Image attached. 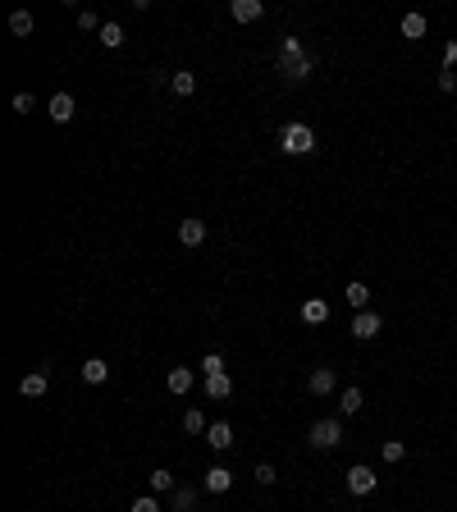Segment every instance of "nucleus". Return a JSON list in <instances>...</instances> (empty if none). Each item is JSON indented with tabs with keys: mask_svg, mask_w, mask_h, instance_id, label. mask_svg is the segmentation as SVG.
<instances>
[{
	"mask_svg": "<svg viewBox=\"0 0 457 512\" xmlns=\"http://www.w3.org/2000/svg\"><path fill=\"white\" fill-rule=\"evenodd\" d=\"M78 28H88V33H92V28H106V23H101L92 10H83V14H78Z\"/></svg>",
	"mask_w": 457,
	"mask_h": 512,
	"instance_id": "nucleus-30",
	"label": "nucleus"
},
{
	"mask_svg": "<svg viewBox=\"0 0 457 512\" xmlns=\"http://www.w3.org/2000/svg\"><path fill=\"white\" fill-rule=\"evenodd\" d=\"M380 453H384V462H403L407 458V444H403V439H384Z\"/></svg>",
	"mask_w": 457,
	"mask_h": 512,
	"instance_id": "nucleus-20",
	"label": "nucleus"
},
{
	"mask_svg": "<svg viewBox=\"0 0 457 512\" xmlns=\"http://www.w3.org/2000/svg\"><path fill=\"white\" fill-rule=\"evenodd\" d=\"M361 403H366V398H361V389H343V393H338V412H343V416H357Z\"/></svg>",
	"mask_w": 457,
	"mask_h": 512,
	"instance_id": "nucleus-16",
	"label": "nucleus"
},
{
	"mask_svg": "<svg viewBox=\"0 0 457 512\" xmlns=\"http://www.w3.org/2000/svg\"><path fill=\"white\" fill-rule=\"evenodd\" d=\"M334 371H329V366H320V371H311V380H306V389L316 393V398H325V393H334Z\"/></svg>",
	"mask_w": 457,
	"mask_h": 512,
	"instance_id": "nucleus-9",
	"label": "nucleus"
},
{
	"mask_svg": "<svg viewBox=\"0 0 457 512\" xmlns=\"http://www.w3.org/2000/svg\"><path fill=\"white\" fill-rule=\"evenodd\" d=\"M192 503H197V494L188 490V485H178L174 490V512H192Z\"/></svg>",
	"mask_w": 457,
	"mask_h": 512,
	"instance_id": "nucleus-26",
	"label": "nucleus"
},
{
	"mask_svg": "<svg viewBox=\"0 0 457 512\" xmlns=\"http://www.w3.org/2000/svg\"><path fill=\"white\" fill-rule=\"evenodd\" d=\"M279 147L288 156H306L311 147H316V133L306 129V124H283V133H279Z\"/></svg>",
	"mask_w": 457,
	"mask_h": 512,
	"instance_id": "nucleus-2",
	"label": "nucleus"
},
{
	"mask_svg": "<svg viewBox=\"0 0 457 512\" xmlns=\"http://www.w3.org/2000/svg\"><path fill=\"white\" fill-rule=\"evenodd\" d=\"M206 439H210V448H215V453H224V448L233 444V430H228L224 421H215V425H206Z\"/></svg>",
	"mask_w": 457,
	"mask_h": 512,
	"instance_id": "nucleus-11",
	"label": "nucleus"
},
{
	"mask_svg": "<svg viewBox=\"0 0 457 512\" xmlns=\"http://www.w3.org/2000/svg\"><path fill=\"white\" fill-rule=\"evenodd\" d=\"M380 325H384V320L375 316V311H357V316H352V334H357V338H375Z\"/></svg>",
	"mask_w": 457,
	"mask_h": 512,
	"instance_id": "nucleus-4",
	"label": "nucleus"
},
{
	"mask_svg": "<svg viewBox=\"0 0 457 512\" xmlns=\"http://www.w3.org/2000/svg\"><path fill=\"white\" fill-rule=\"evenodd\" d=\"M46 389H51L46 371H33V375H23V380H19V393H23V398H42Z\"/></svg>",
	"mask_w": 457,
	"mask_h": 512,
	"instance_id": "nucleus-8",
	"label": "nucleus"
},
{
	"mask_svg": "<svg viewBox=\"0 0 457 512\" xmlns=\"http://www.w3.org/2000/svg\"><path fill=\"white\" fill-rule=\"evenodd\" d=\"M183 430H188V435H206V416H201V412L192 407V412L183 416Z\"/></svg>",
	"mask_w": 457,
	"mask_h": 512,
	"instance_id": "nucleus-25",
	"label": "nucleus"
},
{
	"mask_svg": "<svg viewBox=\"0 0 457 512\" xmlns=\"http://www.w3.org/2000/svg\"><path fill=\"white\" fill-rule=\"evenodd\" d=\"M228 485H233V471H228V467H210L206 471V490L210 494H224Z\"/></svg>",
	"mask_w": 457,
	"mask_h": 512,
	"instance_id": "nucleus-13",
	"label": "nucleus"
},
{
	"mask_svg": "<svg viewBox=\"0 0 457 512\" xmlns=\"http://www.w3.org/2000/svg\"><path fill=\"white\" fill-rule=\"evenodd\" d=\"M178 238H183L188 247H197V242L206 238V220H183V224H178Z\"/></svg>",
	"mask_w": 457,
	"mask_h": 512,
	"instance_id": "nucleus-14",
	"label": "nucleus"
},
{
	"mask_svg": "<svg viewBox=\"0 0 457 512\" xmlns=\"http://www.w3.org/2000/svg\"><path fill=\"white\" fill-rule=\"evenodd\" d=\"M14 110H19V115H28V110H33V92H19V97H14Z\"/></svg>",
	"mask_w": 457,
	"mask_h": 512,
	"instance_id": "nucleus-31",
	"label": "nucleus"
},
{
	"mask_svg": "<svg viewBox=\"0 0 457 512\" xmlns=\"http://www.w3.org/2000/svg\"><path fill=\"white\" fill-rule=\"evenodd\" d=\"M403 37H412V42L425 37V19H421V14H407V19H403Z\"/></svg>",
	"mask_w": 457,
	"mask_h": 512,
	"instance_id": "nucleus-24",
	"label": "nucleus"
},
{
	"mask_svg": "<svg viewBox=\"0 0 457 512\" xmlns=\"http://www.w3.org/2000/svg\"><path fill=\"white\" fill-rule=\"evenodd\" d=\"M279 69H283V78H306L311 69H316V60H311V55L302 51V42H297V37H283Z\"/></svg>",
	"mask_w": 457,
	"mask_h": 512,
	"instance_id": "nucleus-1",
	"label": "nucleus"
},
{
	"mask_svg": "<svg viewBox=\"0 0 457 512\" xmlns=\"http://www.w3.org/2000/svg\"><path fill=\"white\" fill-rule=\"evenodd\" d=\"M74 97H69V92H55V97H51V119L55 124H69V119H74Z\"/></svg>",
	"mask_w": 457,
	"mask_h": 512,
	"instance_id": "nucleus-7",
	"label": "nucleus"
},
{
	"mask_svg": "<svg viewBox=\"0 0 457 512\" xmlns=\"http://www.w3.org/2000/svg\"><path fill=\"white\" fill-rule=\"evenodd\" d=\"M348 490L352 494H370V490H375V471H370V467H352L348 471Z\"/></svg>",
	"mask_w": 457,
	"mask_h": 512,
	"instance_id": "nucleus-10",
	"label": "nucleus"
},
{
	"mask_svg": "<svg viewBox=\"0 0 457 512\" xmlns=\"http://www.w3.org/2000/svg\"><path fill=\"white\" fill-rule=\"evenodd\" d=\"M101 46H110V51L124 46V28H119V23H106V28H101Z\"/></svg>",
	"mask_w": 457,
	"mask_h": 512,
	"instance_id": "nucleus-22",
	"label": "nucleus"
},
{
	"mask_svg": "<svg viewBox=\"0 0 457 512\" xmlns=\"http://www.w3.org/2000/svg\"><path fill=\"white\" fill-rule=\"evenodd\" d=\"M33 28H37V23H33V14H28V10H14L10 14V33L14 37H33Z\"/></svg>",
	"mask_w": 457,
	"mask_h": 512,
	"instance_id": "nucleus-17",
	"label": "nucleus"
},
{
	"mask_svg": "<svg viewBox=\"0 0 457 512\" xmlns=\"http://www.w3.org/2000/svg\"><path fill=\"white\" fill-rule=\"evenodd\" d=\"M201 371H206V375H219V371H224V357H219V352H206V361H201Z\"/></svg>",
	"mask_w": 457,
	"mask_h": 512,
	"instance_id": "nucleus-27",
	"label": "nucleus"
},
{
	"mask_svg": "<svg viewBox=\"0 0 457 512\" xmlns=\"http://www.w3.org/2000/svg\"><path fill=\"white\" fill-rule=\"evenodd\" d=\"M444 65H448V69L457 65V42H448V46H444Z\"/></svg>",
	"mask_w": 457,
	"mask_h": 512,
	"instance_id": "nucleus-33",
	"label": "nucleus"
},
{
	"mask_svg": "<svg viewBox=\"0 0 457 512\" xmlns=\"http://www.w3.org/2000/svg\"><path fill=\"white\" fill-rule=\"evenodd\" d=\"M151 490H156V494H169V490H174V476H169L165 467H156V471H151Z\"/></svg>",
	"mask_w": 457,
	"mask_h": 512,
	"instance_id": "nucleus-23",
	"label": "nucleus"
},
{
	"mask_svg": "<svg viewBox=\"0 0 457 512\" xmlns=\"http://www.w3.org/2000/svg\"><path fill=\"white\" fill-rule=\"evenodd\" d=\"M306 439H311L316 448H334V444H343V425H338V421H316Z\"/></svg>",
	"mask_w": 457,
	"mask_h": 512,
	"instance_id": "nucleus-3",
	"label": "nucleus"
},
{
	"mask_svg": "<svg viewBox=\"0 0 457 512\" xmlns=\"http://www.w3.org/2000/svg\"><path fill=\"white\" fill-rule=\"evenodd\" d=\"M192 92H197V78L188 74V69H178L174 74V97H192Z\"/></svg>",
	"mask_w": 457,
	"mask_h": 512,
	"instance_id": "nucleus-21",
	"label": "nucleus"
},
{
	"mask_svg": "<svg viewBox=\"0 0 457 512\" xmlns=\"http://www.w3.org/2000/svg\"><path fill=\"white\" fill-rule=\"evenodd\" d=\"M302 320H306V325H325V320H329V302H325V297H306V302H302Z\"/></svg>",
	"mask_w": 457,
	"mask_h": 512,
	"instance_id": "nucleus-6",
	"label": "nucleus"
},
{
	"mask_svg": "<svg viewBox=\"0 0 457 512\" xmlns=\"http://www.w3.org/2000/svg\"><path fill=\"white\" fill-rule=\"evenodd\" d=\"M83 380H88V384H106L110 380V366L101 357H88V361H83Z\"/></svg>",
	"mask_w": 457,
	"mask_h": 512,
	"instance_id": "nucleus-12",
	"label": "nucleus"
},
{
	"mask_svg": "<svg viewBox=\"0 0 457 512\" xmlns=\"http://www.w3.org/2000/svg\"><path fill=\"white\" fill-rule=\"evenodd\" d=\"M348 302H352V311H366V302H370V288L361 279H352L348 283Z\"/></svg>",
	"mask_w": 457,
	"mask_h": 512,
	"instance_id": "nucleus-19",
	"label": "nucleus"
},
{
	"mask_svg": "<svg viewBox=\"0 0 457 512\" xmlns=\"http://www.w3.org/2000/svg\"><path fill=\"white\" fill-rule=\"evenodd\" d=\"M133 512H160V503H156V494H142V499L133 503Z\"/></svg>",
	"mask_w": 457,
	"mask_h": 512,
	"instance_id": "nucleus-28",
	"label": "nucleus"
},
{
	"mask_svg": "<svg viewBox=\"0 0 457 512\" xmlns=\"http://www.w3.org/2000/svg\"><path fill=\"white\" fill-rule=\"evenodd\" d=\"M233 393V380H228L224 371L219 375H206V398H228Z\"/></svg>",
	"mask_w": 457,
	"mask_h": 512,
	"instance_id": "nucleus-15",
	"label": "nucleus"
},
{
	"mask_svg": "<svg viewBox=\"0 0 457 512\" xmlns=\"http://www.w3.org/2000/svg\"><path fill=\"white\" fill-rule=\"evenodd\" d=\"M228 14H233L238 23H256V19L265 14V5H261V0H233V5H228Z\"/></svg>",
	"mask_w": 457,
	"mask_h": 512,
	"instance_id": "nucleus-5",
	"label": "nucleus"
},
{
	"mask_svg": "<svg viewBox=\"0 0 457 512\" xmlns=\"http://www.w3.org/2000/svg\"><path fill=\"white\" fill-rule=\"evenodd\" d=\"M439 88H444V92L457 88V74H453V69H444V74H439Z\"/></svg>",
	"mask_w": 457,
	"mask_h": 512,
	"instance_id": "nucleus-32",
	"label": "nucleus"
},
{
	"mask_svg": "<svg viewBox=\"0 0 457 512\" xmlns=\"http://www.w3.org/2000/svg\"><path fill=\"white\" fill-rule=\"evenodd\" d=\"M256 480H261V485H274V480H279V471H274L270 462H261V467H256Z\"/></svg>",
	"mask_w": 457,
	"mask_h": 512,
	"instance_id": "nucleus-29",
	"label": "nucleus"
},
{
	"mask_svg": "<svg viewBox=\"0 0 457 512\" xmlns=\"http://www.w3.org/2000/svg\"><path fill=\"white\" fill-rule=\"evenodd\" d=\"M165 384H169V393H188V389H192V371H188V366H174Z\"/></svg>",
	"mask_w": 457,
	"mask_h": 512,
	"instance_id": "nucleus-18",
	"label": "nucleus"
}]
</instances>
